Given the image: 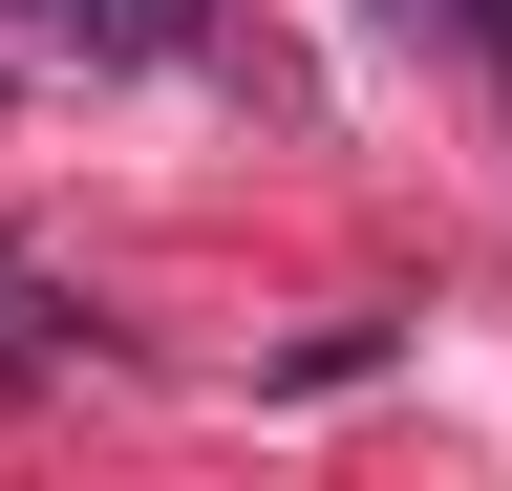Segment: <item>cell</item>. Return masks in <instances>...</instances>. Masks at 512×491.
<instances>
[{"instance_id":"obj_1","label":"cell","mask_w":512,"mask_h":491,"mask_svg":"<svg viewBox=\"0 0 512 491\" xmlns=\"http://www.w3.org/2000/svg\"><path fill=\"white\" fill-rule=\"evenodd\" d=\"M22 43H86V65H171V43H214V0H0Z\"/></svg>"}]
</instances>
